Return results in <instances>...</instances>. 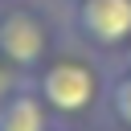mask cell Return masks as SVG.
<instances>
[{"mask_svg":"<svg viewBox=\"0 0 131 131\" xmlns=\"http://www.w3.org/2000/svg\"><path fill=\"white\" fill-rule=\"evenodd\" d=\"M45 53H49L45 20L29 8H4L0 12V57L20 74H37L45 66Z\"/></svg>","mask_w":131,"mask_h":131,"instance_id":"obj_2","label":"cell"},{"mask_svg":"<svg viewBox=\"0 0 131 131\" xmlns=\"http://www.w3.org/2000/svg\"><path fill=\"white\" fill-rule=\"evenodd\" d=\"M74 33L94 49L131 45V0H74Z\"/></svg>","mask_w":131,"mask_h":131,"instance_id":"obj_3","label":"cell"},{"mask_svg":"<svg viewBox=\"0 0 131 131\" xmlns=\"http://www.w3.org/2000/svg\"><path fill=\"white\" fill-rule=\"evenodd\" d=\"M0 131H53V115L33 86H16L0 98Z\"/></svg>","mask_w":131,"mask_h":131,"instance_id":"obj_4","label":"cell"},{"mask_svg":"<svg viewBox=\"0 0 131 131\" xmlns=\"http://www.w3.org/2000/svg\"><path fill=\"white\" fill-rule=\"evenodd\" d=\"M119 70L131 74V45H123V57H119Z\"/></svg>","mask_w":131,"mask_h":131,"instance_id":"obj_6","label":"cell"},{"mask_svg":"<svg viewBox=\"0 0 131 131\" xmlns=\"http://www.w3.org/2000/svg\"><path fill=\"white\" fill-rule=\"evenodd\" d=\"M106 111H111V119H115L119 127L131 131V74L115 70V78H111V86H106Z\"/></svg>","mask_w":131,"mask_h":131,"instance_id":"obj_5","label":"cell"},{"mask_svg":"<svg viewBox=\"0 0 131 131\" xmlns=\"http://www.w3.org/2000/svg\"><path fill=\"white\" fill-rule=\"evenodd\" d=\"M33 90L41 94V102L49 106L53 119H78V115H90L94 102L102 98V82H98V74H94L86 61H74V57H61V61L41 66L37 78H33Z\"/></svg>","mask_w":131,"mask_h":131,"instance_id":"obj_1","label":"cell"}]
</instances>
